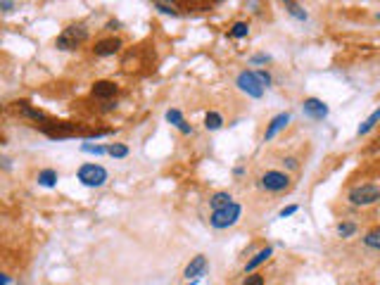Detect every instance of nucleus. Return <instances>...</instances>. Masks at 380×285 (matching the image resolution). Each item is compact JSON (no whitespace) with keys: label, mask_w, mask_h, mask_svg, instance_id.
Listing matches in <instances>:
<instances>
[{"label":"nucleus","mask_w":380,"mask_h":285,"mask_svg":"<svg viewBox=\"0 0 380 285\" xmlns=\"http://www.w3.org/2000/svg\"><path fill=\"white\" fill-rule=\"evenodd\" d=\"M86 38H88V29L86 27H81V24H79V27H67L62 34H60V38H57L55 45H57L60 50H74V48L79 43H83Z\"/></svg>","instance_id":"f257e3e1"},{"label":"nucleus","mask_w":380,"mask_h":285,"mask_svg":"<svg viewBox=\"0 0 380 285\" xmlns=\"http://www.w3.org/2000/svg\"><path fill=\"white\" fill-rule=\"evenodd\" d=\"M238 88L243 90V93H247V95H252V98H262L264 95V86L259 83V79H257V74L254 71H240L238 74Z\"/></svg>","instance_id":"39448f33"},{"label":"nucleus","mask_w":380,"mask_h":285,"mask_svg":"<svg viewBox=\"0 0 380 285\" xmlns=\"http://www.w3.org/2000/svg\"><path fill=\"white\" fill-rule=\"evenodd\" d=\"M166 121L176 126L181 133H193V126L185 124V119H183V114L178 112V109H169V112H166Z\"/></svg>","instance_id":"ddd939ff"},{"label":"nucleus","mask_w":380,"mask_h":285,"mask_svg":"<svg viewBox=\"0 0 380 285\" xmlns=\"http://www.w3.org/2000/svg\"><path fill=\"white\" fill-rule=\"evenodd\" d=\"M354 231H356V226H354V223H340V226H337V233H340L342 238L354 235Z\"/></svg>","instance_id":"a878e982"},{"label":"nucleus","mask_w":380,"mask_h":285,"mask_svg":"<svg viewBox=\"0 0 380 285\" xmlns=\"http://www.w3.org/2000/svg\"><path fill=\"white\" fill-rule=\"evenodd\" d=\"M38 183L46 188H53L55 183H57V171L55 169H43L41 174H38Z\"/></svg>","instance_id":"dca6fc26"},{"label":"nucleus","mask_w":380,"mask_h":285,"mask_svg":"<svg viewBox=\"0 0 380 285\" xmlns=\"http://www.w3.org/2000/svg\"><path fill=\"white\" fill-rule=\"evenodd\" d=\"M240 212H243V209H240V205H238V202H231L226 209H219V212L212 214L209 223H212L214 228H228V226L238 223V219H240Z\"/></svg>","instance_id":"7ed1b4c3"},{"label":"nucleus","mask_w":380,"mask_h":285,"mask_svg":"<svg viewBox=\"0 0 380 285\" xmlns=\"http://www.w3.org/2000/svg\"><path fill=\"white\" fill-rule=\"evenodd\" d=\"M378 19H380V15H378Z\"/></svg>","instance_id":"2f4dec72"},{"label":"nucleus","mask_w":380,"mask_h":285,"mask_svg":"<svg viewBox=\"0 0 380 285\" xmlns=\"http://www.w3.org/2000/svg\"><path fill=\"white\" fill-rule=\"evenodd\" d=\"M247 34H250V27H247L245 22H236L233 29H231V36H233V38H245Z\"/></svg>","instance_id":"412c9836"},{"label":"nucleus","mask_w":380,"mask_h":285,"mask_svg":"<svg viewBox=\"0 0 380 285\" xmlns=\"http://www.w3.org/2000/svg\"><path fill=\"white\" fill-rule=\"evenodd\" d=\"M43 131H46L50 138H64V135L79 133V126L64 124V121H48V124L43 126Z\"/></svg>","instance_id":"0eeeda50"},{"label":"nucleus","mask_w":380,"mask_h":285,"mask_svg":"<svg viewBox=\"0 0 380 285\" xmlns=\"http://www.w3.org/2000/svg\"><path fill=\"white\" fill-rule=\"evenodd\" d=\"M0 10H5V12H12V10H15V3H8V0H0Z\"/></svg>","instance_id":"c756f323"},{"label":"nucleus","mask_w":380,"mask_h":285,"mask_svg":"<svg viewBox=\"0 0 380 285\" xmlns=\"http://www.w3.org/2000/svg\"><path fill=\"white\" fill-rule=\"evenodd\" d=\"M119 93V86L114 83V81H95L93 83V95L95 98H112V95H117Z\"/></svg>","instance_id":"9d476101"},{"label":"nucleus","mask_w":380,"mask_h":285,"mask_svg":"<svg viewBox=\"0 0 380 285\" xmlns=\"http://www.w3.org/2000/svg\"><path fill=\"white\" fill-rule=\"evenodd\" d=\"M152 8L159 10L162 15H171V17H176V15H178V12H176V8H173V5H166V3H154Z\"/></svg>","instance_id":"393cba45"},{"label":"nucleus","mask_w":380,"mask_h":285,"mask_svg":"<svg viewBox=\"0 0 380 285\" xmlns=\"http://www.w3.org/2000/svg\"><path fill=\"white\" fill-rule=\"evenodd\" d=\"M257 74V79H259V83H262L264 88L266 86H271V76H269V71H254Z\"/></svg>","instance_id":"cd10ccee"},{"label":"nucleus","mask_w":380,"mask_h":285,"mask_svg":"<svg viewBox=\"0 0 380 285\" xmlns=\"http://www.w3.org/2000/svg\"><path fill=\"white\" fill-rule=\"evenodd\" d=\"M302 109H304V114L311 116V119H323V116L328 114L326 102H321L318 98H307L302 102Z\"/></svg>","instance_id":"6e6552de"},{"label":"nucleus","mask_w":380,"mask_h":285,"mask_svg":"<svg viewBox=\"0 0 380 285\" xmlns=\"http://www.w3.org/2000/svg\"><path fill=\"white\" fill-rule=\"evenodd\" d=\"M378 200H380V188L371 186V183L356 186L349 190V202L356 207H368V205H373V202H378Z\"/></svg>","instance_id":"f03ea898"},{"label":"nucleus","mask_w":380,"mask_h":285,"mask_svg":"<svg viewBox=\"0 0 380 285\" xmlns=\"http://www.w3.org/2000/svg\"><path fill=\"white\" fill-rule=\"evenodd\" d=\"M285 164H288V169H297V160H295V157H288Z\"/></svg>","instance_id":"7c9ffc66"},{"label":"nucleus","mask_w":380,"mask_h":285,"mask_svg":"<svg viewBox=\"0 0 380 285\" xmlns=\"http://www.w3.org/2000/svg\"><path fill=\"white\" fill-rule=\"evenodd\" d=\"M259 186H262L264 190H271V193H281V190H285V188L290 186V178H288V174H283V171H266V174L259 178Z\"/></svg>","instance_id":"423d86ee"},{"label":"nucleus","mask_w":380,"mask_h":285,"mask_svg":"<svg viewBox=\"0 0 380 285\" xmlns=\"http://www.w3.org/2000/svg\"><path fill=\"white\" fill-rule=\"evenodd\" d=\"M297 212V207L292 205V207H285V209H281V219H285V216H292V214Z\"/></svg>","instance_id":"c85d7f7f"},{"label":"nucleus","mask_w":380,"mask_h":285,"mask_svg":"<svg viewBox=\"0 0 380 285\" xmlns=\"http://www.w3.org/2000/svg\"><path fill=\"white\" fill-rule=\"evenodd\" d=\"M95 55H100V57H107V55H117L119 50H121V41L119 38H102V41H98L95 43Z\"/></svg>","instance_id":"1a4fd4ad"},{"label":"nucleus","mask_w":380,"mask_h":285,"mask_svg":"<svg viewBox=\"0 0 380 285\" xmlns=\"http://www.w3.org/2000/svg\"><path fill=\"white\" fill-rule=\"evenodd\" d=\"M81 150L88 152V155H105V152H107V148H102V145H91V143H83Z\"/></svg>","instance_id":"b1692460"},{"label":"nucleus","mask_w":380,"mask_h":285,"mask_svg":"<svg viewBox=\"0 0 380 285\" xmlns=\"http://www.w3.org/2000/svg\"><path fill=\"white\" fill-rule=\"evenodd\" d=\"M231 202H233V197L228 195V193H214V195H212V200H209V205H212V209H214V212H219V209H226Z\"/></svg>","instance_id":"4468645a"},{"label":"nucleus","mask_w":380,"mask_h":285,"mask_svg":"<svg viewBox=\"0 0 380 285\" xmlns=\"http://www.w3.org/2000/svg\"><path fill=\"white\" fill-rule=\"evenodd\" d=\"M107 152L112 155V157H126L128 155V148L126 145H121V143H114V145H109Z\"/></svg>","instance_id":"4be33fe9"},{"label":"nucleus","mask_w":380,"mask_h":285,"mask_svg":"<svg viewBox=\"0 0 380 285\" xmlns=\"http://www.w3.org/2000/svg\"><path fill=\"white\" fill-rule=\"evenodd\" d=\"M271 252L273 249L271 247H266V249H259V252H257V254H254V259H250V261H247V266H245V271H250V273H252L254 268L259 266V264H264V261H266V259L271 257Z\"/></svg>","instance_id":"2eb2a0df"},{"label":"nucleus","mask_w":380,"mask_h":285,"mask_svg":"<svg viewBox=\"0 0 380 285\" xmlns=\"http://www.w3.org/2000/svg\"><path fill=\"white\" fill-rule=\"evenodd\" d=\"M79 181L88 188H100L107 181V171L102 169L100 164H83L79 169Z\"/></svg>","instance_id":"20e7f679"},{"label":"nucleus","mask_w":380,"mask_h":285,"mask_svg":"<svg viewBox=\"0 0 380 285\" xmlns=\"http://www.w3.org/2000/svg\"><path fill=\"white\" fill-rule=\"evenodd\" d=\"M363 242H366L368 247H373V249H378V252H380V226H378V228H373L371 233H366Z\"/></svg>","instance_id":"6ab92c4d"},{"label":"nucleus","mask_w":380,"mask_h":285,"mask_svg":"<svg viewBox=\"0 0 380 285\" xmlns=\"http://www.w3.org/2000/svg\"><path fill=\"white\" fill-rule=\"evenodd\" d=\"M205 268H207V257L205 254H198V257L190 261L188 266H185V271H183V276L188 278H200L202 273H205Z\"/></svg>","instance_id":"9b49d317"},{"label":"nucleus","mask_w":380,"mask_h":285,"mask_svg":"<svg viewBox=\"0 0 380 285\" xmlns=\"http://www.w3.org/2000/svg\"><path fill=\"white\" fill-rule=\"evenodd\" d=\"M221 124H224V119H221L219 112H209V114L205 116V126H207V131H217V128H221Z\"/></svg>","instance_id":"a211bd4d"},{"label":"nucleus","mask_w":380,"mask_h":285,"mask_svg":"<svg viewBox=\"0 0 380 285\" xmlns=\"http://www.w3.org/2000/svg\"><path fill=\"white\" fill-rule=\"evenodd\" d=\"M243 285H264V276H259V273H250V276L245 278Z\"/></svg>","instance_id":"bb28decb"},{"label":"nucleus","mask_w":380,"mask_h":285,"mask_svg":"<svg viewBox=\"0 0 380 285\" xmlns=\"http://www.w3.org/2000/svg\"><path fill=\"white\" fill-rule=\"evenodd\" d=\"M22 112H24L27 116H31V119H36V121H46L43 112H38V109H31V107L27 105V102H22Z\"/></svg>","instance_id":"5701e85b"},{"label":"nucleus","mask_w":380,"mask_h":285,"mask_svg":"<svg viewBox=\"0 0 380 285\" xmlns=\"http://www.w3.org/2000/svg\"><path fill=\"white\" fill-rule=\"evenodd\" d=\"M285 10H288V12H290V15H292V17H295V19H302V22L307 19V12H304V10L299 8L297 3H285Z\"/></svg>","instance_id":"aec40b11"},{"label":"nucleus","mask_w":380,"mask_h":285,"mask_svg":"<svg viewBox=\"0 0 380 285\" xmlns=\"http://www.w3.org/2000/svg\"><path fill=\"white\" fill-rule=\"evenodd\" d=\"M378 121H380V107L375 109V112H373L371 116H368V119H366V121H363L361 126H359V131H356V133H359V135H366V133H368V131L373 128V126L378 124Z\"/></svg>","instance_id":"f3484780"},{"label":"nucleus","mask_w":380,"mask_h":285,"mask_svg":"<svg viewBox=\"0 0 380 285\" xmlns=\"http://www.w3.org/2000/svg\"><path fill=\"white\" fill-rule=\"evenodd\" d=\"M288 121H290V114H285V112H283V114H276L271 119L269 128H266L264 138H266V140H273V138H276V133H278V131H283V128L288 126Z\"/></svg>","instance_id":"f8f14e48"}]
</instances>
